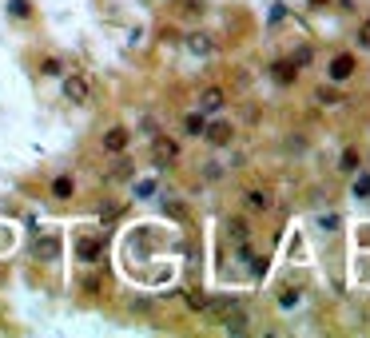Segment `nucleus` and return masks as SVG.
I'll return each instance as SVG.
<instances>
[{
  "instance_id": "f257e3e1",
  "label": "nucleus",
  "mask_w": 370,
  "mask_h": 338,
  "mask_svg": "<svg viewBox=\"0 0 370 338\" xmlns=\"http://www.w3.org/2000/svg\"><path fill=\"white\" fill-rule=\"evenodd\" d=\"M88 96H92V84H88L80 72L64 76V100H72V104H88Z\"/></svg>"
},
{
  "instance_id": "f03ea898",
  "label": "nucleus",
  "mask_w": 370,
  "mask_h": 338,
  "mask_svg": "<svg viewBox=\"0 0 370 338\" xmlns=\"http://www.w3.org/2000/svg\"><path fill=\"white\" fill-rule=\"evenodd\" d=\"M247 323H251V318H247V311L239 306V299H235L231 306H223V330H227V334H243Z\"/></svg>"
},
{
  "instance_id": "7ed1b4c3",
  "label": "nucleus",
  "mask_w": 370,
  "mask_h": 338,
  "mask_svg": "<svg viewBox=\"0 0 370 338\" xmlns=\"http://www.w3.org/2000/svg\"><path fill=\"white\" fill-rule=\"evenodd\" d=\"M151 144H156V168H167V163H172V159H179V144H175V140H167V135H151Z\"/></svg>"
},
{
  "instance_id": "20e7f679",
  "label": "nucleus",
  "mask_w": 370,
  "mask_h": 338,
  "mask_svg": "<svg viewBox=\"0 0 370 338\" xmlns=\"http://www.w3.org/2000/svg\"><path fill=\"white\" fill-rule=\"evenodd\" d=\"M203 140H207L211 147H231L235 128H231V123H223V120H215V123H207V128H203Z\"/></svg>"
},
{
  "instance_id": "39448f33",
  "label": "nucleus",
  "mask_w": 370,
  "mask_h": 338,
  "mask_svg": "<svg viewBox=\"0 0 370 338\" xmlns=\"http://www.w3.org/2000/svg\"><path fill=\"white\" fill-rule=\"evenodd\" d=\"M327 76H331L334 84H343V80H350L355 76V56L350 52H338L331 64H327Z\"/></svg>"
},
{
  "instance_id": "423d86ee",
  "label": "nucleus",
  "mask_w": 370,
  "mask_h": 338,
  "mask_svg": "<svg viewBox=\"0 0 370 338\" xmlns=\"http://www.w3.org/2000/svg\"><path fill=\"white\" fill-rule=\"evenodd\" d=\"M223 104H227V92H223V88H203V92H199V111H203V116H219Z\"/></svg>"
},
{
  "instance_id": "0eeeda50",
  "label": "nucleus",
  "mask_w": 370,
  "mask_h": 338,
  "mask_svg": "<svg viewBox=\"0 0 370 338\" xmlns=\"http://www.w3.org/2000/svg\"><path fill=\"white\" fill-rule=\"evenodd\" d=\"M128 144H132V132H128V128H111V132H104V151H108V156H123Z\"/></svg>"
},
{
  "instance_id": "6e6552de",
  "label": "nucleus",
  "mask_w": 370,
  "mask_h": 338,
  "mask_svg": "<svg viewBox=\"0 0 370 338\" xmlns=\"http://www.w3.org/2000/svg\"><path fill=\"white\" fill-rule=\"evenodd\" d=\"M76 255H80L84 263H100V255H104V239H96V235L76 239Z\"/></svg>"
},
{
  "instance_id": "1a4fd4ad",
  "label": "nucleus",
  "mask_w": 370,
  "mask_h": 338,
  "mask_svg": "<svg viewBox=\"0 0 370 338\" xmlns=\"http://www.w3.org/2000/svg\"><path fill=\"white\" fill-rule=\"evenodd\" d=\"M243 199H247L251 211H271L275 207V195L267 191V187H251V191H243Z\"/></svg>"
},
{
  "instance_id": "9d476101",
  "label": "nucleus",
  "mask_w": 370,
  "mask_h": 338,
  "mask_svg": "<svg viewBox=\"0 0 370 338\" xmlns=\"http://www.w3.org/2000/svg\"><path fill=\"white\" fill-rule=\"evenodd\" d=\"M271 76H275V84H295V80H299V68L291 60H279V64H271Z\"/></svg>"
},
{
  "instance_id": "9b49d317",
  "label": "nucleus",
  "mask_w": 370,
  "mask_h": 338,
  "mask_svg": "<svg viewBox=\"0 0 370 338\" xmlns=\"http://www.w3.org/2000/svg\"><path fill=\"white\" fill-rule=\"evenodd\" d=\"M72 195H76V180L68 175V171L52 180V199H72Z\"/></svg>"
},
{
  "instance_id": "f8f14e48",
  "label": "nucleus",
  "mask_w": 370,
  "mask_h": 338,
  "mask_svg": "<svg viewBox=\"0 0 370 338\" xmlns=\"http://www.w3.org/2000/svg\"><path fill=\"white\" fill-rule=\"evenodd\" d=\"M203 128H207V116H203L199 108L184 116V132H187V135H196V140H199V135H203Z\"/></svg>"
},
{
  "instance_id": "ddd939ff",
  "label": "nucleus",
  "mask_w": 370,
  "mask_h": 338,
  "mask_svg": "<svg viewBox=\"0 0 370 338\" xmlns=\"http://www.w3.org/2000/svg\"><path fill=\"white\" fill-rule=\"evenodd\" d=\"M358 168H362V156H358V147H346V151H343V159H338V171L355 175Z\"/></svg>"
},
{
  "instance_id": "4468645a",
  "label": "nucleus",
  "mask_w": 370,
  "mask_h": 338,
  "mask_svg": "<svg viewBox=\"0 0 370 338\" xmlns=\"http://www.w3.org/2000/svg\"><path fill=\"white\" fill-rule=\"evenodd\" d=\"M187 48L196 52V56H211V52H215V44H211L203 32H191V36H187Z\"/></svg>"
},
{
  "instance_id": "2eb2a0df",
  "label": "nucleus",
  "mask_w": 370,
  "mask_h": 338,
  "mask_svg": "<svg viewBox=\"0 0 370 338\" xmlns=\"http://www.w3.org/2000/svg\"><path fill=\"white\" fill-rule=\"evenodd\" d=\"M227 235H231V243H235V247H239V243H247V235H251L247 219H227Z\"/></svg>"
},
{
  "instance_id": "dca6fc26",
  "label": "nucleus",
  "mask_w": 370,
  "mask_h": 338,
  "mask_svg": "<svg viewBox=\"0 0 370 338\" xmlns=\"http://www.w3.org/2000/svg\"><path fill=\"white\" fill-rule=\"evenodd\" d=\"M187 306H191V311H211V299L203 295V290H199V295L196 290H187Z\"/></svg>"
},
{
  "instance_id": "f3484780",
  "label": "nucleus",
  "mask_w": 370,
  "mask_h": 338,
  "mask_svg": "<svg viewBox=\"0 0 370 338\" xmlns=\"http://www.w3.org/2000/svg\"><path fill=\"white\" fill-rule=\"evenodd\" d=\"M315 104H322V108H334V104H338V92H334V88H319V92H315Z\"/></svg>"
},
{
  "instance_id": "a211bd4d",
  "label": "nucleus",
  "mask_w": 370,
  "mask_h": 338,
  "mask_svg": "<svg viewBox=\"0 0 370 338\" xmlns=\"http://www.w3.org/2000/svg\"><path fill=\"white\" fill-rule=\"evenodd\" d=\"M40 72H44V76H60V72H64V64L56 60V56H48V60L40 64Z\"/></svg>"
},
{
  "instance_id": "6ab92c4d",
  "label": "nucleus",
  "mask_w": 370,
  "mask_h": 338,
  "mask_svg": "<svg viewBox=\"0 0 370 338\" xmlns=\"http://www.w3.org/2000/svg\"><path fill=\"white\" fill-rule=\"evenodd\" d=\"M310 56H315V52H310L307 44H303V48H299L295 56H291V64H295V68H307V64H310Z\"/></svg>"
},
{
  "instance_id": "aec40b11",
  "label": "nucleus",
  "mask_w": 370,
  "mask_h": 338,
  "mask_svg": "<svg viewBox=\"0 0 370 338\" xmlns=\"http://www.w3.org/2000/svg\"><path fill=\"white\" fill-rule=\"evenodd\" d=\"M370 195V175H358L355 180V199H366Z\"/></svg>"
},
{
  "instance_id": "412c9836",
  "label": "nucleus",
  "mask_w": 370,
  "mask_h": 338,
  "mask_svg": "<svg viewBox=\"0 0 370 338\" xmlns=\"http://www.w3.org/2000/svg\"><path fill=\"white\" fill-rule=\"evenodd\" d=\"M358 48L370 52V20H362V28H358Z\"/></svg>"
},
{
  "instance_id": "4be33fe9",
  "label": "nucleus",
  "mask_w": 370,
  "mask_h": 338,
  "mask_svg": "<svg viewBox=\"0 0 370 338\" xmlns=\"http://www.w3.org/2000/svg\"><path fill=\"white\" fill-rule=\"evenodd\" d=\"M123 175H132V163H128V159H116V168H111V180H123Z\"/></svg>"
},
{
  "instance_id": "5701e85b",
  "label": "nucleus",
  "mask_w": 370,
  "mask_h": 338,
  "mask_svg": "<svg viewBox=\"0 0 370 338\" xmlns=\"http://www.w3.org/2000/svg\"><path fill=\"white\" fill-rule=\"evenodd\" d=\"M8 13L13 16H28L32 8H28V0H8Z\"/></svg>"
},
{
  "instance_id": "b1692460",
  "label": "nucleus",
  "mask_w": 370,
  "mask_h": 338,
  "mask_svg": "<svg viewBox=\"0 0 370 338\" xmlns=\"http://www.w3.org/2000/svg\"><path fill=\"white\" fill-rule=\"evenodd\" d=\"M136 191H139V199H148V195L156 191V180H139V183H136Z\"/></svg>"
},
{
  "instance_id": "393cba45",
  "label": "nucleus",
  "mask_w": 370,
  "mask_h": 338,
  "mask_svg": "<svg viewBox=\"0 0 370 338\" xmlns=\"http://www.w3.org/2000/svg\"><path fill=\"white\" fill-rule=\"evenodd\" d=\"M203 175H207V180H219L223 168H219V163H207V168H203Z\"/></svg>"
},
{
  "instance_id": "a878e982",
  "label": "nucleus",
  "mask_w": 370,
  "mask_h": 338,
  "mask_svg": "<svg viewBox=\"0 0 370 338\" xmlns=\"http://www.w3.org/2000/svg\"><path fill=\"white\" fill-rule=\"evenodd\" d=\"M144 135H148V140L156 135V120H151V116H144Z\"/></svg>"
},
{
  "instance_id": "bb28decb",
  "label": "nucleus",
  "mask_w": 370,
  "mask_h": 338,
  "mask_svg": "<svg viewBox=\"0 0 370 338\" xmlns=\"http://www.w3.org/2000/svg\"><path fill=\"white\" fill-rule=\"evenodd\" d=\"M307 4H310V8H322V4H327V0H307Z\"/></svg>"
}]
</instances>
